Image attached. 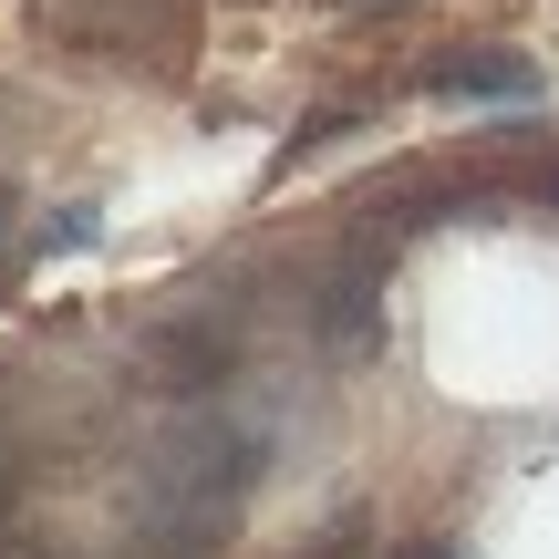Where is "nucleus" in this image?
<instances>
[{
  "label": "nucleus",
  "mask_w": 559,
  "mask_h": 559,
  "mask_svg": "<svg viewBox=\"0 0 559 559\" xmlns=\"http://www.w3.org/2000/svg\"><path fill=\"white\" fill-rule=\"evenodd\" d=\"M260 456H270L260 425H239L228 404H198V415L156 445L145 519H156L166 539H207V528H228V519H239V498L260 487Z\"/></svg>",
  "instance_id": "nucleus-1"
},
{
  "label": "nucleus",
  "mask_w": 559,
  "mask_h": 559,
  "mask_svg": "<svg viewBox=\"0 0 559 559\" xmlns=\"http://www.w3.org/2000/svg\"><path fill=\"white\" fill-rule=\"evenodd\" d=\"M32 21L62 52H104V62H177L198 32L187 0H32Z\"/></svg>",
  "instance_id": "nucleus-2"
},
{
  "label": "nucleus",
  "mask_w": 559,
  "mask_h": 559,
  "mask_svg": "<svg viewBox=\"0 0 559 559\" xmlns=\"http://www.w3.org/2000/svg\"><path fill=\"white\" fill-rule=\"evenodd\" d=\"M425 83H436V94H477V104H528L539 94V62L508 52V41H466V52H445Z\"/></svg>",
  "instance_id": "nucleus-3"
},
{
  "label": "nucleus",
  "mask_w": 559,
  "mask_h": 559,
  "mask_svg": "<svg viewBox=\"0 0 559 559\" xmlns=\"http://www.w3.org/2000/svg\"><path fill=\"white\" fill-rule=\"evenodd\" d=\"M83 239H94V207H52V228H41V260H52V249H83Z\"/></svg>",
  "instance_id": "nucleus-4"
},
{
  "label": "nucleus",
  "mask_w": 559,
  "mask_h": 559,
  "mask_svg": "<svg viewBox=\"0 0 559 559\" xmlns=\"http://www.w3.org/2000/svg\"><path fill=\"white\" fill-rule=\"evenodd\" d=\"M342 11H404V0H342Z\"/></svg>",
  "instance_id": "nucleus-5"
},
{
  "label": "nucleus",
  "mask_w": 559,
  "mask_h": 559,
  "mask_svg": "<svg viewBox=\"0 0 559 559\" xmlns=\"http://www.w3.org/2000/svg\"><path fill=\"white\" fill-rule=\"evenodd\" d=\"M539 198H549V207H559V166H549V177H539Z\"/></svg>",
  "instance_id": "nucleus-6"
},
{
  "label": "nucleus",
  "mask_w": 559,
  "mask_h": 559,
  "mask_svg": "<svg viewBox=\"0 0 559 559\" xmlns=\"http://www.w3.org/2000/svg\"><path fill=\"white\" fill-rule=\"evenodd\" d=\"M404 559H445V549H404Z\"/></svg>",
  "instance_id": "nucleus-7"
}]
</instances>
